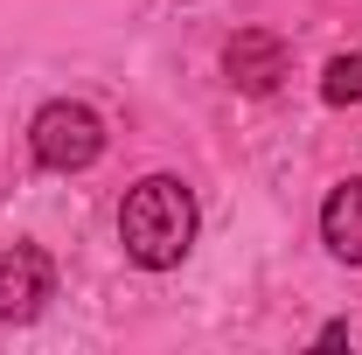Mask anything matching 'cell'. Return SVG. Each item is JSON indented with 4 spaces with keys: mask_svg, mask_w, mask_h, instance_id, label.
I'll use <instances>...</instances> for the list:
<instances>
[{
    "mask_svg": "<svg viewBox=\"0 0 362 355\" xmlns=\"http://www.w3.org/2000/svg\"><path fill=\"white\" fill-rule=\"evenodd\" d=\"M119 244L139 272H175L195 244V195L175 175H146L119 209Z\"/></svg>",
    "mask_w": 362,
    "mask_h": 355,
    "instance_id": "6da1fadb",
    "label": "cell"
},
{
    "mask_svg": "<svg viewBox=\"0 0 362 355\" xmlns=\"http://www.w3.org/2000/svg\"><path fill=\"white\" fill-rule=\"evenodd\" d=\"M28 146H35V161H42L49 175H77V168H90L105 153V119L90 105H77V98H56V105L35 112Z\"/></svg>",
    "mask_w": 362,
    "mask_h": 355,
    "instance_id": "7a4b0ae2",
    "label": "cell"
},
{
    "mask_svg": "<svg viewBox=\"0 0 362 355\" xmlns=\"http://www.w3.org/2000/svg\"><path fill=\"white\" fill-rule=\"evenodd\" d=\"M49 286H56V265H49L42 244H7L0 251V320H35L49 300Z\"/></svg>",
    "mask_w": 362,
    "mask_h": 355,
    "instance_id": "3957f363",
    "label": "cell"
},
{
    "mask_svg": "<svg viewBox=\"0 0 362 355\" xmlns=\"http://www.w3.org/2000/svg\"><path fill=\"white\" fill-rule=\"evenodd\" d=\"M223 70L237 91H251V98H265V91L286 84V70H293V56H286V42L272 35V28H237L223 49Z\"/></svg>",
    "mask_w": 362,
    "mask_h": 355,
    "instance_id": "277c9868",
    "label": "cell"
},
{
    "mask_svg": "<svg viewBox=\"0 0 362 355\" xmlns=\"http://www.w3.org/2000/svg\"><path fill=\"white\" fill-rule=\"evenodd\" d=\"M320 237H327V251H334L341 265H362V175L341 181V188L327 195V209H320Z\"/></svg>",
    "mask_w": 362,
    "mask_h": 355,
    "instance_id": "5b68a950",
    "label": "cell"
},
{
    "mask_svg": "<svg viewBox=\"0 0 362 355\" xmlns=\"http://www.w3.org/2000/svg\"><path fill=\"white\" fill-rule=\"evenodd\" d=\"M320 98L327 105H362V56H334L327 77H320Z\"/></svg>",
    "mask_w": 362,
    "mask_h": 355,
    "instance_id": "8992f818",
    "label": "cell"
}]
</instances>
